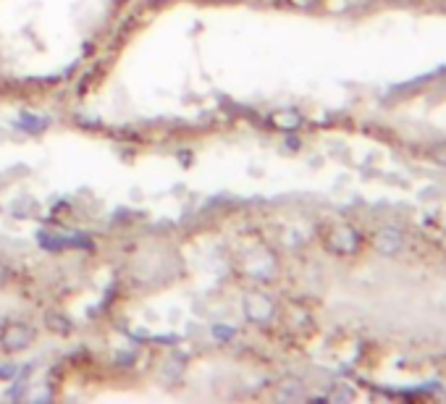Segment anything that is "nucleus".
Listing matches in <instances>:
<instances>
[{"instance_id":"20e7f679","label":"nucleus","mask_w":446,"mask_h":404,"mask_svg":"<svg viewBox=\"0 0 446 404\" xmlns=\"http://www.w3.org/2000/svg\"><path fill=\"white\" fill-rule=\"evenodd\" d=\"M247 313H250V318H255V320H266L268 315L273 313V307H270V302H268L266 297H250V300H247Z\"/></svg>"},{"instance_id":"f03ea898","label":"nucleus","mask_w":446,"mask_h":404,"mask_svg":"<svg viewBox=\"0 0 446 404\" xmlns=\"http://www.w3.org/2000/svg\"><path fill=\"white\" fill-rule=\"evenodd\" d=\"M331 247H333L336 252H352L357 247V234L352 228H336V231L331 234Z\"/></svg>"},{"instance_id":"7ed1b4c3","label":"nucleus","mask_w":446,"mask_h":404,"mask_svg":"<svg viewBox=\"0 0 446 404\" xmlns=\"http://www.w3.org/2000/svg\"><path fill=\"white\" fill-rule=\"evenodd\" d=\"M375 247L386 254L397 252V250L401 247L399 231H394V228H384V231H378V237H375Z\"/></svg>"},{"instance_id":"423d86ee","label":"nucleus","mask_w":446,"mask_h":404,"mask_svg":"<svg viewBox=\"0 0 446 404\" xmlns=\"http://www.w3.org/2000/svg\"><path fill=\"white\" fill-rule=\"evenodd\" d=\"M5 281H8V268H5V265H0V286L5 284Z\"/></svg>"},{"instance_id":"39448f33","label":"nucleus","mask_w":446,"mask_h":404,"mask_svg":"<svg viewBox=\"0 0 446 404\" xmlns=\"http://www.w3.org/2000/svg\"><path fill=\"white\" fill-rule=\"evenodd\" d=\"M431 155H433V161H436V163L446 165V142H444V145H436Z\"/></svg>"},{"instance_id":"f257e3e1","label":"nucleus","mask_w":446,"mask_h":404,"mask_svg":"<svg viewBox=\"0 0 446 404\" xmlns=\"http://www.w3.org/2000/svg\"><path fill=\"white\" fill-rule=\"evenodd\" d=\"M30 342H32V329H27V326H8V329L3 331V346L8 352L24 349Z\"/></svg>"}]
</instances>
